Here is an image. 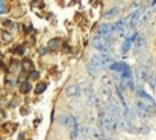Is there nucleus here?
I'll use <instances>...</instances> for the list:
<instances>
[{
	"label": "nucleus",
	"mask_w": 156,
	"mask_h": 140,
	"mask_svg": "<svg viewBox=\"0 0 156 140\" xmlns=\"http://www.w3.org/2000/svg\"><path fill=\"white\" fill-rule=\"evenodd\" d=\"M97 122H99V128H100L103 133L117 134V131L120 130V127H118V122H120V120H115V119L109 117L105 111H100V113H99Z\"/></svg>",
	"instance_id": "1"
},
{
	"label": "nucleus",
	"mask_w": 156,
	"mask_h": 140,
	"mask_svg": "<svg viewBox=\"0 0 156 140\" xmlns=\"http://www.w3.org/2000/svg\"><path fill=\"white\" fill-rule=\"evenodd\" d=\"M153 113H156V105H149L143 100H136L135 102V114L141 119H149Z\"/></svg>",
	"instance_id": "2"
},
{
	"label": "nucleus",
	"mask_w": 156,
	"mask_h": 140,
	"mask_svg": "<svg viewBox=\"0 0 156 140\" xmlns=\"http://www.w3.org/2000/svg\"><path fill=\"white\" fill-rule=\"evenodd\" d=\"M93 47H94L96 50L102 52L103 55H111V52H112L111 41H109V40H105V38L99 37V35H96V37L93 38Z\"/></svg>",
	"instance_id": "3"
},
{
	"label": "nucleus",
	"mask_w": 156,
	"mask_h": 140,
	"mask_svg": "<svg viewBox=\"0 0 156 140\" xmlns=\"http://www.w3.org/2000/svg\"><path fill=\"white\" fill-rule=\"evenodd\" d=\"M114 25L112 23H103V25H100L99 26V37H102L105 40H109L111 41V37L114 35Z\"/></svg>",
	"instance_id": "4"
},
{
	"label": "nucleus",
	"mask_w": 156,
	"mask_h": 140,
	"mask_svg": "<svg viewBox=\"0 0 156 140\" xmlns=\"http://www.w3.org/2000/svg\"><path fill=\"white\" fill-rule=\"evenodd\" d=\"M150 70H152V69H147V67H141V66H138V69L135 70V75H136V78H138V81H140L141 84L150 81V78H152V72H150Z\"/></svg>",
	"instance_id": "5"
},
{
	"label": "nucleus",
	"mask_w": 156,
	"mask_h": 140,
	"mask_svg": "<svg viewBox=\"0 0 156 140\" xmlns=\"http://www.w3.org/2000/svg\"><path fill=\"white\" fill-rule=\"evenodd\" d=\"M80 93H82V90H80V85L77 84V82H73V84H68L67 85V89H65V96L67 97H79L80 96Z\"/></svg>",
	"instance_id": "6"
},
{
	"label": "nucleus",
	"mask_w": 156,
	"mask_h": 140,
	"mask_svg": "<svg viewBox=\"0 0 156 140\" xmlns=\"http://www.w3.org/2000/svg\"><path fill=\"white\" fill-rule=\"evenodd\" d=\"M138 64L141 67H147V69H152L153 67V58L150 53H143L140 58H138Z\"/></svg>",
	"instance_id": "7"
},
{
	"label": "nucleus",
	"mask_w": 156,
	"mask_h": 140,
	"mask_svg": "<svg viewBox=\"0 0 156 140\" xmlns=\"http://www.w3.org/2000/svg\"><path fill=\"white\" fill-rule=\"evenodd\" d=\"M118 127L123 130V131H126V133H135V127H133V123L130 122V120H127V119H124V117H121L120 119V122H118Z\"/></svg>",
	"instance_id": "8"
},
{
	"label": "nucleus",
	"mask_w": 156,
	"mask_h": 140,
	"mask_svg": "<svg viewBox=\"0 0 156 140\" xmlns=\"http://www.w3.org/2000/svg\"><path fill=\"white\" fill-rule=\"evenodd\" d=\"M146 43H147L146 37H144V35H138V38L135 40V44H133V52H135V53H140V52L146 47Z\"/></svg>",
	"instance_id": "9"
},
{
	"label": "nucleus",
	"mask_w": 156,
	"mask_h": 140,
	"mask_svg": "<svg viewBox=\"0 0 156 140\" xmlns=\"http://www.w3.org/2000/svg\"><path fill=\"white\" fill-rule=\"evenodd\" d=\"M138 97H140V100H143V102H146V104H149V105H156L155 99L150 96V94H147L144 90H138Z\"/></svg>",
	"instance_id": "10"
},
{
	"label": "nucleus",
	"mask_w": 156,
	"mask_h": 140,
	"mask_svg": "<svg viewBox=\"0 0 156 140\" xmlns=\"http://www.w3.org/2000/svg\"><path fill=\"white\" fill-rule=\"evenodd\" d=\"M130 67L126 64V62H114V64H111L109 66V70H112V72H120V73H123V72H126V70H129Z\"/></svg>",
	"instance_id": "11"
},
{
	"label": "nucleus",
	"mask_w": 156,
	"mask_h": 140,
	"mask_svg": "<svg viewBox=\"0 0 156 140\" xmlns=\"http://www.w3.org/2000/svg\"><path fill=\"white\" fill-rule=\"evenodd\" d=\"M112 99H114L112 97V89H105V87H102V100L105 102V105L109 104Z\"/></svg>",
	"instance_id": "12"
},
{
	"label": "nucleus",
	"mask_w": 156,
	"mask_h": 140,
	"mask_svg": "<svg viewBox=\"0 0 156 140\" xmlns=\"http://www.w3.org/2000/svg\"><path fill=\"white\" fill-rule=\"evenodd\" d=\"M100 81H102V87H105V89H112V85H114V79L109 75H102Z\"/></svg>",
	"instance_id": "13"
},
{
	"label": "nucleus",
	"mask_w": 156,
	"mask_h": 140,
	"mask_svg": "<svg viewBox=\"0 0 156 140\" xmlns=\"http://www.w3.org/2000/svg\"><path fill=\"white\" fill-rule=\"evenodd\" d=\"M85 69H87V73H88L90 76H93V78H97V76H99V69H97L96 66H93L90 61L87 62Z\"/></svg>",
	"instance_id": "14"
},
{
	"label": "nucleus",
	"mask_w": 156,
	"mask_h": 140,
	"mask_svg": "<svg viewBox=\"0 0 156 140\" xmlns=\"http://www.w3.org/2000/svg\"><path fill=\"white\" fill-rule=\"evenodd\" d=\"M150 14H152V9H146V11H141V14H140V18H138V25H144V23H147L149 21V18H150Z\"/></svg>",
	"instance_id": "15"
},
{
	"label": "nucleus",
	"mask_w": 156,
	"mask_h": 140,
	"mask_svg": "<svg viewBox=\"0 0 156 140\" xmlns=\"http://www.w3.org/2000/svg\"><path fill=\"white\" fill-rule=\"evenodd\" d=\"M120 79H121L123 82H127V81H132V79H133V73H132V70L129 69V70H126V72H123V73H120Z\"/></svg>",
	"instance_id": "16"
},
{
	"label": "nucleus",
	"mask_w": 156,
	"mask_h": 140,
	"mask_svg": "<svg viewBox=\"0 0 156 140\" xmlns=\"http://www.w3.org/2000/svg\"><path fill=\"white\" fill-rule=\"evenodd\" d=\"M118 12H120V8L118 6H115V8H111V9H108L106 12H105V18H114L115 15H118Z\"/></svg>",
	"instance_id": "17"
},
{
	"label": "nucleus",
	"mask_w": 156,
	"mask_h": 140,
	"mask_svg": "<svg viewBox=\"0 0 156 140\" xmlns=\"http://www.w3.org/2000/svg\"><path fill=\"white\" fill-rule=\"evenodd\" d=\"M62 44V41H61V38H52L50 41H49V49L50 50H58L59 47Z\"/></svg>",
	"instance_id": "18"
},
{
	"label": "nucleus",
	"mask_w": 156,
	"mask_h": 140,
	"mask_svg": "<svg viewBox=\"0 0 156 140\" xmlns=\"http://www.w3.org/2000/svg\"><path fill=\"white\" fill-rule=\"evenodd\" d=\"M30 90H32V85H30V82H29V81H26V82H21V84H20V93L26 94V93H29Z\"/></svg>",
	"instance_id": "19"
},
{
	"label": "nucleus",
	"mask_w": 156,
	"mask_h": 140,
	"mask_svg": "<svg viewBox=\"0 0 156 140\" xmlns=\"http://www.w3.org/2000/svg\"><path fill=\"white\" fill-rule=\"evenodd\" d=\"M46 89H47V84H46V82H38L37 87H35V93H38V94L44 93Z\"/></svg>",
	"instance_id": "20"
},
{
	"label": "nucleus",
	"mask_w": 156,
	"mask_h": 140,
	"mask_svg": "<svg viewBox=\"0 0 156 140\" xmlns=\"http://www.w3.org/2000/svg\"><path fill=\"white\" fill-rule=\"evenodd\" d=\"M21 67H23L24 70H27V72H32L34 64H32V61H30V59H24V61L21 62Z\"/></svg>",
	"instance_id": "21"
},
{
	"label": "nucleus",
	"mask_w": 156,
	"mask_h": 140,
	"mask_svg": "<svg viewBox=\"0 0 156 140\" xmlns=\"http://www.w3.org/2000/svg\"><path fill=\"white\" fill-rule=\"evenodd\" d=\"M20 66H21V64H20L18 61H12L11 66H9V70H11V72H18V70H20Z\"/></svg>",
	"instance_id": "22"
},
{
	"label": "nucleus",
	"mask_w": 156,
	"mask_h": 140,
	"mask_svg": "<svg viewBox=\"0 0 156 140\" xmlns=\"http://www.w3.org/2000/svg\"><path fill=\"white\" fill-rule=\"evenodd\" d=\"M38 78H40V73H38L37 70H32L30 75H29V82H30V81H37Z\"/></svg>",
	"instance_id": "23"
},
{
	"label": "nucleus",
	"mask_w": 156,
	"mask_h": 140,
	"mask_svg": "<svg viewBox=\"0 0 156 140\" xmlns=\"http://www.w3.org/2000/svg\"><path fill=\"white\" fill-rule=\"evenodd\" d=\"M8 11H9V8H8L6 2H0V14H6Z\"/></svg>",
	"instance_id": "24"
},
{
	"label": "nucleus",
	"mask_w": 156,
	"mask_h": 140,
	"mask_svg": "<svg viewBox=\"0 0 156 140\" xmlns=\"http://www.w3.org/2000/svg\"><path fill=\"white\" fill-rule=\"evenodd\" d=\"M149 84H150V87H152V90L156 93V75H152V78H150V81H149Z\"/></svg>",
	"instance_id": "25"
},
{
	"label": "nucleus",
	"mask_w": 156,
	"mask_h": 140,
	"mask_svg": "<svg viewBox=\"0 0 156 140\" xmlns=\"http://www.w3.org/2000/svg\"><path fill=\"white\" fill-rule=\"evenodd\" d=\"M3 38H5L6 41H9V40H11V34H3Z\"/></svg>",
	"instance_id": "26"
},
{
	"label": "nucleus",
	"mask_w": 156,
	"mask_h": 140,
	"mask_svg": "<svg viewBox=\"0 0 156 140\" xmlns=\"http://www.w3.org/2000/svg\"><path fill=\"white\" fill-rule=\"evenodd\" d=\"M103 140H115V139H112V137H105Z\"/></svg>",
	"instance_id": "27"
},
{
	"label": "nucleus",
	"mask_w": 156,
	"mask_h": 140,
	"mask_svg": "<svg viewBox=\"0 0 156 140\" xmlns=\"http://www.w3.org/2000/svg\"><path fill=\"white\" fill-rule=\"evenodd\" d=\"M76 140H82V139H76Z\"/></svg>",
	"instance_id": "28"
}]
</instances>
